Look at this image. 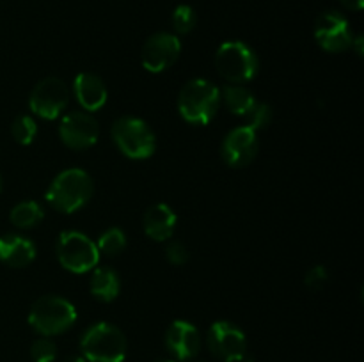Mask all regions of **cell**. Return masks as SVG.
I'll return each instance as SVG.
<instances>
[{
	"label": "cell",
	"mask_w": 364,
	"mask_h": 362,
	"mask_svg": "<svg viewBox=\"0 0 364 362\" xmlns=\"http://www.w3.org/2000/svg\"><path fill=\"white\" fill-rule=\"evenodd\" d=\"M220 106V91L215 84L196 78L187 82L181 87L178 96V110L187 123L205 126L213 117Z\"/></svg>",
	"instance_id": "6da1fadb"
},
{
	"label": "cell",
	"mask_w": 364,
	"mask_h": 362,
	"mask_svg": "<svg viewBox=\"0 0 364 362\" xmlns=\"http://www.w3.org/2000/svg\"><path fill=\"white\" fill-rule=\"evenodd\" d=\"M95 192L91 176L82 169H66L57 174L46 192V201L60 213H75L84 208Z\"/></svg>",
	"instance_id": "7a4b0ae2"
},
{
	"label": "cell",
	"mask_w": 364,
	"mask_h": 362,
	"mask_svg": "<svg viewBox=\"0 0 364 362\" xmlns=\"http://www.w3.org/2000/svg\"><path fill=\"white\" fill-rule=\"evenodd\" d=\"M82 357L89 362H123L127 358V337L116 325L95 323L80 339Z\"/></svg>",
	"instance_id": "3957f363"
},
{
	"label": "cell",
	"mask_w": 364,
	"mask_h": 362,
	"mask_svg": "<svg viewBox=\"0 0 364 362\" xmlns=\"http://www.w3.org/2000/svg\"><path fill=\"white\" fill-rule=\"evenodd\" d=\"M77 322V309L70 300L55 295H45L32 304L28 325L41 336L50 337L70 330Z\"/></svg>",
	"instance_id": "277c9868"
},
{
	"label": "cell",
	"mask_w": 364,
	"mask_h": 362,
	"mask_svg": "<svg viewBox=\"0 0 364 362\" xmlns=\"http://www.w3.org/2000/svg\"><path fill=\"white\" fill-rule=\"evenodd\" d=\"M110 133L117 149L132 160L149 158L156 149L155 133L139 117H119L114 121Z\"/></svg>",
	"instance_id": "5b68a950"
},
{
	"label": "cell",
	"mask_w": 364,
	"mask_h": 362,
	"mask_svg": "<svg viewBox=\"0 0 364 362\" xmlns=\"http://www.w3.org/2000/svg\"><path fill=\"white\" fill-rule=\"evenodd\" d=\"M215 66L220 77L230 84L242 85L252 80L258 73V57L255 50L242 41H228L215 53Z\"/></svg>",
	"instance_id": "8992f818"
},
{
	"label": "cell",
	"mask_w": 364,
	"mask_h": 362,
	"mask_svg": "<svg viewBox=\"0 0 364 362\" xmlns=\"http://www.w3.org/2000/svg\"><path fill=\"white\" fill-rule=\"evenodd\" d=\"M55 252L60 265L73 273L91 272L100 261V251L95 241L78 231L60 233Z\"/></svg>",
	"instance_id": "52a82bcc"
},
{
	"label": "cell",
	"mask_w": 364,
	"mask_h": 362,
	"mask_svg": "<svg viewBox=\"0 0 364 362\" xmlns=\"http://www.w3.org/2000/svg\"><path fill=\"white\" fill-rule=\"evenodd\" d=\"M70 103V89L66 82L57 77H48L38 82L28 96V106L43 119H55Z\"/></svg>",
	"instance_id": "ba28073f"
},
{
	"label": "cell",
	"mask_w": 364,
	"mask_h": 362,
	"mask_svg": "<svg viewBox=\"0 0 364 362\" xmlns=\"http://www.w3.org/2000/svg\"><path fill=\"white\" fill-rule=\"evenodd\" d=\"M208 348L223 362H242L247 355V339L231 322H215L208 330Z\"/></svg>",
	"instance_id": "9c48e42d"
},
{
	"label": "cell",
	"mask_w": 364,
	"mask_h": 362,
	"mask_svg": "<svg viewBox=\"0 0 364 362\" xmlns=\"http://www.w3.org/2000/svg\"><path fill=\"white\" fill-rule=\"evenodd\" d=\"M181 53V43L176 34L156 32L144 43L141 52V62L146 71L162 73L169 70Z\"/></svg>",
	"instance_id": "30bf717a"
},
{
	"label": "cell",
	"mask_w": 364,
	"mask_h": 362,
	"mask_svg": "<svg viewBox=\"0 0 364 362\" xmlns=\"http://www.w3.org/2000/svg\"><path fill=\"white\" fill-rule=\"evenodd\" d=\"M315 39L322 50L338 53L350 48L352 41H354V32L343 14L327 11L316 18Z\"/></svg>",
	"instance_id": "8fae6325"
},
{
	"label": "cell",
	"mask_w": 364,
	"mask_h": 362,
	"mask_svg": "<svg viewBox=\"0 0 364 362\" xmlns=\"http://www.w3.org/2000/svg\"><path fill=\"white\" fill-rule=\"evenodd\" d=\"M59 137L70 149H87L100 137V124L91 114L71 112L60 119Z\"/></svg>",
	"instance_id": "7c38bea8"
},
{
	"label": "cell",
	"mask_w": 364,
	"mask_h": 362,
	"mask_svg": "<svg viewBox=\"0 0 364 362\" xmlns=\"http://www.w3.org/2000/svg\"><path fill=\"white\" fill-rule=\"evenodd\" d=\"M258 148V133L244 124V126L233 128L226 135L223 148H220V155L228 165L233 169H240V167L249 165L256 158Z\"/></svg>",
	"instance_id": "4fadbf2b"
},
{
	"label": "cell",
	"mask_w": 364,
	"mask_h": 362,
	"mask_svg": "<svg viewBox=\"0 0 364 362\" xmlns=\"http://www.w3.org/2000/svg\"><path fill=\"white\" fill-rule=\"evenodd\" d=\"M166 346L176 361H191L201 350V334L192 323L176 319L166 332Z\"/></svg>",
	"instance_id": "5bb4252c"
},
{
	"label": "cell",
	"mask_w": 364,
	"mask_h": 362,
	"mask_svg": "<svg viewBox=\"0 0 364 362\" xmlns=\"http://www.w3.org/2000/svg\"><path fill=\"white\" fill-rule=\"evenodd\" d=\"M73 92L80 106L89 112H96L107 103L105 82L92 73L77 75L73 82Z\"/></svg>",
	"instance_id": "9a60e30c"
},
{
	"label": "cell",
	"mask_w": 364,
	"mask_h": 362,
	"mask_svg": "<svg viewBox=\"0 0 364 362\" xmlns=\"http://www.w3.org/2000/svg\"><path fill=\"white\" fill-rule=\"evenodd\" d=\"M176 213L173 212L171 206L162 204V202L153 204L144 213V220H142L146 236L155 241L169 240L176 229Z\"/></svg>",
	"instance_id": "2e32d148"
},
{
	"label": "cell",
	"mask_w": 364,
	"mask_h": 362,
	"mask_svg": "<svg viewBox=\"0 0 364 362\" xmlns=\"http://www.w3.org/2000/svg\"><path fill=\"white\" fill-rule=\"evenodd\" d=\"M36 259V245L20 234L0 236V261L13 268H25Z\"/></svg>",
	"instance_id": "e0dca14e"
},
{
	"label": "cell",
	"mask_w": 364,
	"mask_h": 362,
	"mask_svg": "<svg viewBox=\"0 0 364 362\" xmlns=\"http://www.w3.org/2000/svg\"><path fill=\"white\" fill-rule=\"evenodd\" d=\"M89 290H91V295L96 300L109 304V302L116 300L117 295H119V275L109 266L95 268L91 280H89Z\"/></svg>",
	"instance_id": "ac0fdd59"
},
{
	"label": "cell",
	"mask_w": 364,
	"mask_h": 362,
	"mask_svg": "<svg viewBox=\"0 0 364 362\" xmlns=\"http://www.w3.org/2000/svg\"><path fill=\"white\" fill-rule=\"evenodd\" d=\"M223 99L226 103L228 110L240 117H244L256 103L255 94L249 89L237 84H230L223 89Z\"/></svg>",
	"instance_id": "d6986e66"
},
{
	"label": "cell",
	"mask_w": 364,
	"mask_h": 362,
	"mask_svg": "<svg viewBox=\"0 0 364 362\" xmlns=\"http://www.w3.org/2000/svg\"><path fill=\"white\" fill-rule=\"evenodd\" d=\"M13 226L20 227V229H32V227L39 226L45 219V212L41 206L36 201H23L18 202L9 215Z\"/></svg>",
	"instance_id": "ffe728a7"
},
{
	"label": "cell",
	"mask_w": 364,
	"mask_h": 362,
	"mask_svg": "<svg viewBox=\"0 0 364 362\" xmlns=\"http://www.w3.org/2000/svg\"><path fill=\"white\" fill-rule=\"evenodd\" d=\"M98 251L107 256H117L127 248V234L117 227H110L98 238Z\"/></svg>",
	"instance_id": "44dd1931"
},
{
	"label": "cell",
	"mask_w": 364,
	"mask_h": 362,
	"mask_svg": "<svg viewBox=\"0 0 364 362\" xmlns=\"http://www.w3.org/2000/svg\"><path fill=\"white\" fill-rule=\"evenodd\" d=\"M11 133H13V138L18 144L28 146L34 142L36 135H38V124L31 116H18L13 121Z\"/></svg>",
	"instance_id": "7402d4cb"
},
{
	"label": "cell",
	"mask_w": 364,
	"mask_h": 362,
	"mask_svg": "<svg viewBox=\"0 0 364 362\" xmlns=\"http://www.w3.org/2000/svg\"><path fill=\"white\" fill-rule=\"evenodd\" d=\"M245 126L252 128V130L258 133L259 130H265L270 123H272V109L267 103L256 102L255 105L251 106L247 114L244 116Z\"/></svg>",
	"instance_id": "603a6c76"
},
{
	"label": "cell",
	"mask_w": 364,
	"mask_h": 362,
	"mask_svg": "<svg viewBox=\"0 0 364 362\" xmlns=\"http://www.w3.org/2000/svg\"><path fill=\"white\" fill-rule=\"evenodd\" d=\"M196 20H198L196 18V11L191 6H178L174 9L173 18H171L176 34H188L196 27Z\"/></svg>",
	"instance_id": "cb8c5ba5"
},
{
	"label": "cell",
	"mask_w": 364,
	"mask_h": 362,
	"mask_svg": "<svg viewBox=\"0 0 364 362\" xmlns=\"http://www.w3.org/2000/svg\"><path fill=\"white\" fill-rule=\"evenodd\" d=\"M31 357L34 362H53L57 357V346L48 337H39L32 343Z\"/></svg>",
	"instance_id": "d4e9b609"
},
{
	"label": "cell",
	"mask_w": 364,
	"mask_h": 362,
	"mask_svg": "<svg viewBox=\"0 0 364 362\" xmlns=\"http://www.w3.org/2000/svg\"><path fill=\"white\" fill-rule=\"evenodd\" d=\"M304 280H306V286L311 287V290H322V287L326 286L327 280H329V273H327L326 266L316 265L308 270Z\"/></svg>",
	"instance_id": "484cf974"
},
{
	"label": "cell",
	"mask_w": 364,
	"mask_h": 362,
	"mask_svg": "<svg viewBox=\"0 0 364 362\" xmlns=\"http://www.w3.org/2000/svg\"><path fill=\"white\" fill-rule=\"evenodd\" d=\"M166 256L169 259V263L173 265L181 266L188 261V251L181 241H171L166 248Z\"/></svg>",
	"instance_id": "4316f807"
},
{
	"label": "cell",
	"mask_w": 364,
	"mask_h": 362,
	"mask_svg": "<svg viewBox=\"0 0 364 362\" xmlns=\"http://www.w3.org/2000/svg\"><path fill=\"white\" fill-rule=\"evenodd\" d=\"M340 2L350 11H361L364 6V0H340Z\"/></svg>",
	"instance_id": "83f0119b"
},
{
	"label": "cell",
	"mask_w": 364,
	"mask_h": 362,
	"mask_svg": "<svg viewBox=\"0 0 364 362\" xmlns=\"http://www.w3.org/2000/svg\"><path fill=\"white\" fill-rule=\"evenodd\" d=\"M355 43V52H358V55H363V38L359 35V38H355L354 41H352V45Z\"/></svg>",
	"instance_id": "f1b7e54d"
},
{
	"label": "cell",
	"mask_w": 364,
	"mask_h": 362,
	"mask_svg": "<svg viewBox=\"0 0 364 362\" xmlns=\"http://www.w3.org/2000/svg\"><path fill=\"white\" fill-rule=\"evenodd\" d=\"M64 362H87V361H85L82 355H70V357H68Z\"/></svg>",
	"instance_id": "f546056e"
},
{
	"label": "cell",
	"mask_w": 364,
	"mask_h": 362,
	"mask_svg": "<svg viewBox=\"0 0 364 362\" xmlns=\"http://www.w3.org/2000/svg\"><path fill=\"white\" fill-rule=\"evenodd\" d=\"M155 362H176V361H173V358H159V361Z\"/></svg>",
	"instance_id": "4dcf8cb0"
},
{
	"label": "cell",
	"mask_w": 364,
	"mask_h": 362,
	"mask_svg": "<svg viewBox=\"0 0 364 362\" xmlns=\"http://www.w3.org/2000/svg\"><path fill=\"white\" fill-rule=\"evenodd\" d=\"M0 190H2V174H0Z\"/></svg>",
	"instance_id": "1f68e13d"
}]
</instances>
